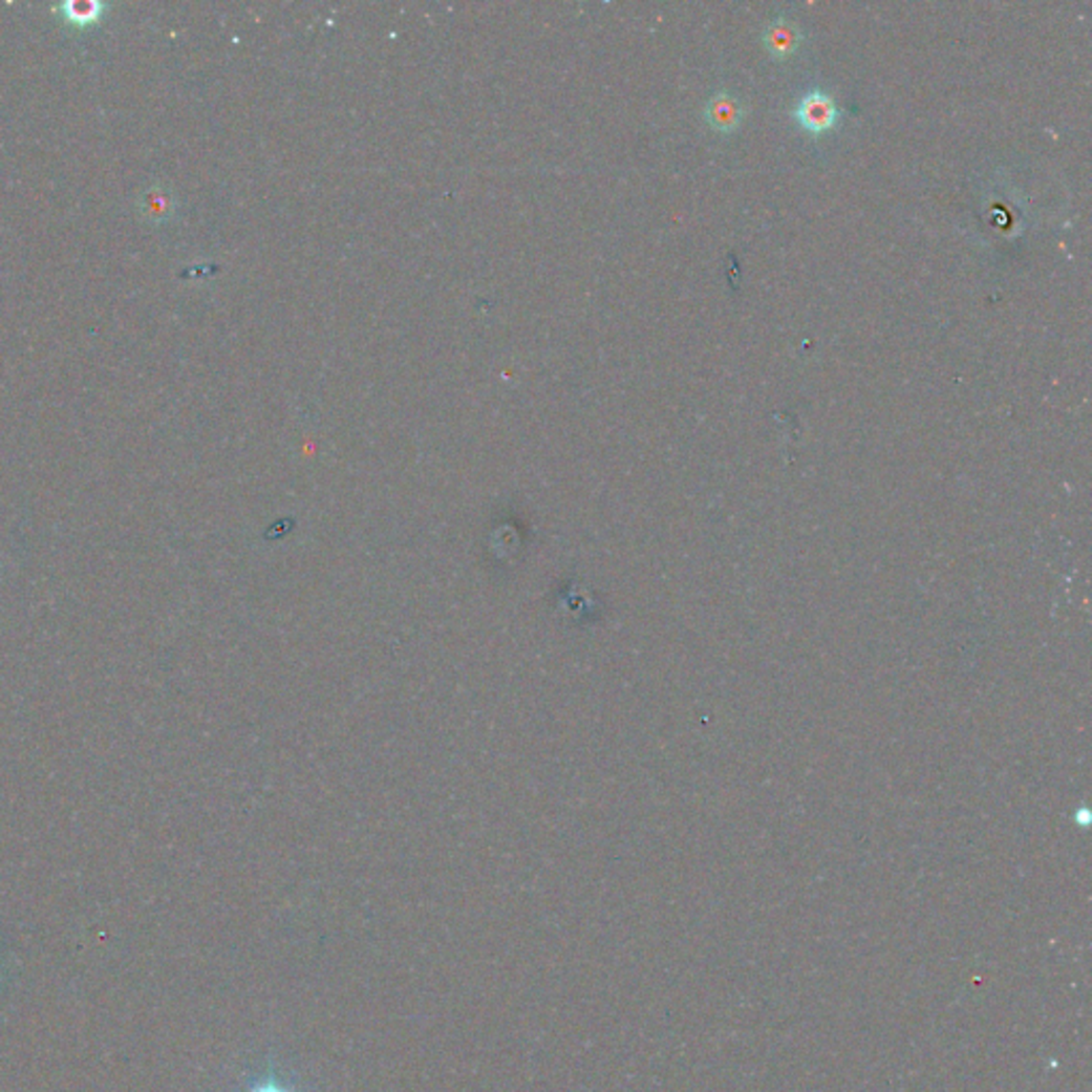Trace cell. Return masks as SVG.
Listing matches in <instances>:
<instances>
[{
  "instance_id": "6da1fadb",
  "label": "cell",
  "mask_w": 1092,
  "mask_h": 1092,
  "mask_svg": "<svg viewBox=\"0 0 1092 1092\" xmlns=\"http://www.w3.org/2000/svg\"><path fill=\"white\" fill-rule=\"evenodd\" d=\"M796 118L809 133H825L837 122V105L825 92L813 90L798 103Z\"/></svg>"
},
{
  "instance_id": "7a4b0ae2",
  "label": "cell",
  "mask_w": 1092,
  "mask_h": 1092,
  "mask_svg": "<svg viewBox=\"0 0 1092 1092\" xmlns=\"http://www.w3.org/2000/svg\"><path fill=\"white\" fill-rule=\"evenodd\" d=\"M56 11L62 15L64 22L77 26V29H88V26L100 22V17L107 11V5L73 3V0H67V3L56 7Z\"/></svg>"
},
{
  "instance_id": "3957f363",
  "label": "cell",
  "mask_w": 1092,
  "mask_h": 1092,
  "mask_svg": "<svg viewBox=\"0 0 1092 1092\" xmlns=\"http://www.w3.org/2000/svg\"><path fill=\"white\" fill-rule=\"evenodd\" d=\"M709 120L719 131H732L740 122V107L728 95H721L709 105Z\"/></svg>"
},
{
  "instance_id": "277c9868",
  "label": "cell",
  "mask_w": 1092,
  "mask_h": 1092,
  "mask_svg": "<svg viewBox=\"0 0 1092 1092\" xmlns=\"http://www.w3.org/2000/svg\"><path fill=\"white\" fill-rule=\"evenodd\" d=\"M766 45L775 56H787L792 54L798 45V31L792 24L777 22L766 32Z\"/></svg>"
},
{
  "instance_id": "5b68a950",
  "label": "cell",
  "mask_w": 1092,
  "mask_h": 1092,
  "mask_svg": "<svg viewBox=\"0 0 1092 1092\" xmlns=\"http://www.w3.org/2000/svg\"><path fill=\"white\" fill-rule=\"evenodd\" d=\"M247 1092H292V1090L271 1071L269 1076H265L261 1081H256V1084Z\"/></svg>"
}]
</instances>
